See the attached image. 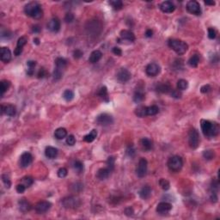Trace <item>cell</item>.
Listing matches in <instances>:
<instances>
[{"instance_id": "1", "label": "cell", "mask_w": 220, "mask_h": 220, "mask_svg": "<svg viewBox=\"0 0 220 220\" xmlns=\"http://www.w3.org/2000/svg\"><path fill=\"white\" fill-rule=\"evenodd\" d=\"M200 126L202 133L207 138H214L219 133V126L216 122L201 120Z\"/></svg>"}, {"instance_id": "2", "label": "cell", "mask_w": 220, "mask_h": 220, "mask_svg": "<svg viewBox=\"0 0 220 220\" xmlns=\"http://www.w3.org/2000/svg\"><path fill=\"white\" fill-rule=\"evenodd\" d=\"M24 12L27 16H29L34 19H40L43 16V10L41 5L37 2H30L25 5Z\"/></svg>"}, {"instance_id": "3", "label": "cell", "mask_w": 220, "mask_h": 220, "mask_svg": "<svg viewBox=\"0 0 220 220\" xmlns=\"http://www.w3.org/2000/svg\"><path fill=\"white\" fill-rule=\"evenodd\" d=\"M168 45L179 55L184 54L188 49V45L185 41H181V40H176V39L169 40L168 42Z\"/></svg>"}, {"instance_id": "4", "label": "cell", "mask_w": 220, "mask_h": 220, "mask_svg": "<svg viewBox=\"0 0 220 220\" xmlns=\"http://www.w3.org/2000/svg\"><path fill=\"white\" fill-rule=\"evenodd\" d=\"M167 165L171 171L178 172L182 169V166H183L182 158L179 156H173L168 160Z\"/></svg>"}, {"instance_id": "5", "label": "cell", "mask_w": 220, "mask_h": 220, "mask_svg": "<svg viewBox=\"0 0 220 220\" xmlns=\"http://www.w3.org/2000/svg\"><path fill=\"white\" fill-rule=\"evenodd\" d=\"M62 205L67 209H75L81 205V200L76 196L66 197L62 200Z\"/></svg>"}, {"instance_id": "6", "label": "cell", "mask_w": 220, "mask_h": 220, "mask_svg": "<svg viewBox=\"0 0 220 220\" xmlns=\"http://www.w3.org/2000/svg\"><path fill=\"white\" fill-rule=\"evenodd\" d=\"M188 144L192 149H196L200 144V134L196 129H191L188 133Z\"/></svg>"}, {"instance_id": "7", "label": "cell", "mask_w": 220, "mask_h": 220, "mask_svg": "<svg viewBox=\"0 0 220 220\" xmlns=\"http://www.w3.org/2000/svg\"><path fill=\"white\" fill-rule=\"evenodd\" d=\"M186 8H187V10L190 14L195 15V16H200L201 14L200 5L195 0L188 1Z\"/></svg>"}, {"instance_id": "8", "label": "cell", "mask_w": 220, "mask_h": 220, "mask_svg": "<svg viewBox=\"0 0 220 220\" xmlns=\"http://www.w3.org/2000/svg\"><path fill=\"white\" fill-rule=\"evenodd\" d=\"M147 167H148V163H147V160L145 158H140L139 162V165L137 168V176L139 178H142L146 176V173H147Z\"/></svg>"}, {"instance_id": "9", "label": "cell", "mask_w": 220, "mask_h": 220, "mask_svg": "<svg viewBox=\"0 0 220 220\" xmlns=\"http://www.w3.org/2000/svg\"><path fill=\"white\" fill-rule=\"evenodd\" d=\"M96 122L101 126H108L110 125L113 124L114 122V119L113 117L108 114H101V115H98L96 118Z\"/></svg>"}, {"instance_id": "10", "label": "cell", "mask_w": 220, "mask_h": 220, "mask_svg": "<svg viewBox=\"0 0 220 220\" xmlns=\"http://www.w3.org/2000/svg\"><path fill=\"white\" fill-rule=\"evenodd\" d=\"M161 68L157 63H150L145 68V72L149 77H156L160 73Z\"/></svg>"}, {"instance_id": "11", "label": "cell", "mask_w": 220, "mask_h": 220, "mask_svg": "<svg viewBox=\"0 0 220 220\" xmlns=\"http://www.w3.org/2000/svg\"><path fill=\"white\" fill-rule=\"evenodd\" d=\"M131 77H132L131 72L126 68L120 69V71L117 73V79L120 83H125L129 81L131 79Z\"/></svg>"}, {"instance_id": "12", "label": "cell", "mask_w": 220, "mask_h": 220, "mask_svg": "<svg viewBox=\"0 0 220 220\" xmlns=\"http://www.w3.org/2000/svg\"><path fill=\"white\" fill-rule=\"evenodd\" d=\"M52 204L49 201H40L35 206V211L39 214H42L47 212L50 208H51Z\"/></svg>"}, {"instance_id": "13", "label": "cell", "mask_w": 220, "mask_h": 220, "mask_svg": "<svg viewBox=\"0 0 220 220\" xmlns=\"http://www.w3.org/2000/svg\"><path fill=\"white\" fill-rule=\"evenodd\" d=\"M33 162V156L29 152H24L20 158V166L22 168H28Z\"/></svg>"}, {"instance_id": "14", "label": "cell", "mask_w": 220, "mask_h": 220, "mask_svg": "<svg viewBox=\"0 0 220 220\" xmlns=\"http://www.w3.org/2000/svg\"><path fill=\"white\" fill-rule=\"evenodd\" d=\"M27 41H28V39L26 36H22L21 38L18 39L17 43H16V48L14 51V54L16 56H19L20 54L22 53L23 47L27 44Z\"/></svg>"}, {"instance_id": "15", "label": "cell", "mask_w": 220, "mask_h": 220, "mask_svg": "<svg viewBox=\"0 0 220 220\" xmlns=\"http://www.w3.org/2000/svg\"><path fill=\"white\" fill-rule=\"evenodd\" d=\"M172 209V205L168 202H161L157 206V211L159 214H166Z\"/></svg>"}, {"instance_id": "16", "label": "cell", "mask_w": 220, "mask_h": 220, "mask_svg": "<svg viewBox=\"0 0 220 220\" xmlns=\"http://www.w3.org/2000/svg\"><path fill=\"white\" fill-rule=\"evenodd\" d=\"M0 59L4 63H9L11 59V52L8 48H1L0 49Z\"/></svg>"}, {"instance_id": "17", "label": "cell", "mask_w": 220, "mask_h": 220, "mask_svg": "<svg viewBox=\"0 0 220 220\" xmlns=\"http://www.w3.org/2000/svg\"><path fill=\"white\" fill-rule=\"evenodd\" d=\"M160 9L163 13H172L176 10V6L170 1H164L160 5Z\"/></svg>"}, {"instance_id": "18", "label": "cell", "mask_w": 220, "mask_h": 220, "mask_svg": "<svg viewBox=\"0 0 220 220\" xmlns=\"http://www.w3.org/2000/svg\"><path fill=\"white\" fill-rule=\"evenodd\" d=\"M48 29L53 33H57L60 29V21L58 18L51 19L48 23Z\"/></svg>"}, {"instance_id": "19", "label": "cell", "mask_w": 220, "mask_h": 220, "mask_svg": "<svg viewBox=\"0 0 220 220\" xmlns=\"http://www.w3.org/2000/svg\"><path fill=\"white\" fill-rule=\"evenodd\" d=\"M1 111H2V114H5L7 116H14L16 113V107L11 104H7V105H2L1 106Z\"/></svg>"}, {"instance_id": "20", "label": "cell", "mask_w": 220, "mask_h": 220, "mask_svg": "<svg viewBox=\"0 0 220 220\" xmlns=\"http://www.w3.org/2000/svg\"><path fill=\"white\" fill-rule=\"evenodd\" d=\"M120 38L125 41H128L131 42H133L135 41V34H134L132 31L127 30V29H124L120 32Z\"/></svg>"}, {"instance_id": "21", "label": "cell", "mask_w": 220, "mask_h": 220, "mask_svg": "<svg viewBox=\"0 0 220 220\" xmlns=\"http://www.w3.org/2000/svg\"><path fill=\"white\" fill-rule=\"evenodd\" d=\"M112 172V170L108 169V168H103V169H100L97 172L96 176L98 179L100 180H105L107 178H108L110 176V174Z\"/></svg>"}, {"instance_id": "22", "label": "cell", "mask_w": 220, "mask_h": 220, "mask_svg": "<svg viewBox=\"0 0 220 220\" xmlns=\"http://www.w3.org/2000/svg\"><path fill=\"white\" fill-rule=\"evenodd\" d=\"M151 192H152V189L150 186H144L139 191V196L143 200H147L151 195Z\"/></svg>"}, {"instance_id": "23", "label": "cell", "mask_w": 220, "mask_h": 220, "mask_svg": "<svg viewBox=\"0 0 220 220\" xmlns=\"http://www.w3.org/2000/svg\"><path fill=\"white\" fill-rule=\"evenodd\" d=\"M140 144H141V147H142L144 151H151V149L153 148V143L148 138H143V139H141L140 140Z\"/></svg>"}, {"instance_id": "24", "label": "cell", "mask_w": 220, "mask_h": 220, "mask_svg": "<svg viewBox=\"0 0 220 220\" xmlns=\"http://www.w3.org/2000/svg\"><path fill=\"white\" fill-rule=\"evenodd\" d=\"M102 57V53L99 50H95L91 53L90 56L89 58V62L91 64H95V63L98 62L101 59Z\"/></svg>"}, {"instance_id": "25", "label": "cell", "mask_w": 220, "mask_h": 220, "mask_svg": "<svg viewBox=\"0 0 220 220\" xmlns=\"http://www.w3.org/2000/svg\"><path fill=\"white\" fill-rule=\"evenodd\" d=\"M145 98V95L144 93V91L142 89H138L137 90L135 91L133 96V101L134 102L136 103H139V102H142Z\"/></svg>"}, {"instance_id": "26", "label": "cell", "mask_w": 220, "mask_h": 220, "mask_svg": "<svg viewBox=\"0 0 220 220\" xmlns=\"http://www.w3.org/2000/svg\"><path fill=\"white\" fill-rule=\"evenodd\" d=\"M45 155L48 158L50 159H53L57 157L58 155V150L54 148L53 146H48L46 150H45Z\"/></svg>"}, {"instance_id": "27", "label": "cell", "mask_w": 220, "mask_h": 220, "mask_svg": "<svg viewBox=\"0 0 220 220\" xmlns=\"http://www.w3.org/2000/svg\"><path fill=\"white\" fill-rule=\"evenodd\" d=\"M18 206H19L20 211H22L23 212H27L31 209V205L29 204L28 200H26L25 199L20 200L18 202Z\"/></svg>"}, {"instance_id": "28", "label": "cell", "mask_w": 220, "mask_h": 220, "mask_svg": "<svg viewBox=\"0 0 220 220\" xmlns=\"http://www.w3.org/2000/svg\"><path fill=\"white\" fill-rule=\"evenodd\" d=\"M156 89L158 92L163 93V94H167V93H169L170 91L172 90V88L169 83H159V84H158Z\"/></svg>"}, {"instance_id": "29", "label": "cell", "mask_w": 220, "mask_h": 220, "mask_svg": "<svg viewBox=\"0 0 220 220\" xmlns=\"http://www.w3.org/2000/svg\"><path fill=\"white\" fill-rule=\"evenodd\" d=\"M67 136V131L66 129L63 128V127H59L58 128L55 133H54V137L57 139H65Z\"/></svg>"}, {"instance_id": "30", "label": "cell", "mask_w": 220, "mask_h": 220, "mask_svg": "<svg viewBox=\"0 0 220 220\" xmlns=\"http://www.w3.org/2000/svg\"><path fill=\"white\" fill-rule=\"evenodd\" d=\"M55 65H56V68L63 71V70L66 67L67 61L64 58L59 57L55 59Z\"/></svg>"}, {"instance_id": "31", "label": "cell", "mask_w": 220, "mask_h": 220, "mask_svg": "<svg viewBox=\"0 0 220 220\" xmlns=\"http://www.w3.org/2000/svg\"><path fill=\"white\" fill-rule=\"evenodd\" d=\"M146 109H147V107H145V106H139L135 109V115H137L138 117H140V118L145 117V116H147Z\"/></svg>"}, {"instance_id": "32", "label": "cell", "mask_w": 220, "mask_h": 220, "mask_svg": "<svg viewBox=\"0 0 220 220\" xmlns=\"http://www.w3.org/2000/svg\"><path fill=\"white\" fill-rule=\"evenodd\" d=\"M96 136H97V132H96V130H92L90 133L89 134H87L85 135L84 137H83V140L87 142V143H91V142H93L95 139H96Z\"/></svg>"}, {"instance_id": "33", "label": "cell", "mask_w": 220, "mask_h": 220, "mask_svg": "<svg viewBox=\"0 0 220 220\" xmlns=\"http://www.w3.org/2000/svg\"><path fill=\"white\" fill-rule=\"evenodd\" d=\"M0 90H1V96H4L6 91L9 90V88L10 87V82L8 80H2L1 83H0Z\"/></svg>"}, {"instance_id": "34", "label": "cell", "mask_w": 220, "mask_h": 220, "mask_svg": "<svg viewBox=\"0 0 220 220\" xmlns=\"http://www.w3.org/2000/svg\"><path fill=\"white\" fill-rule=\"evenodd\" d=\"M36 66V62L34 60H29L27 63V66H28V70H27V74L29 76H33L34 73V68Z\"/></svg>"}, {"instance_id": "35", "label": "cell", "mask_w": 220, "mask_h": 220, "mask_svg": "<svg viewBox=\"0 0 220 220\" xmlns=\"http://www.w3.org/2000/svg\"><path fill=\"white\" fill-rule=\"evenodd\" d=\"M159 112V108L156 105H151L147 107L146 109V113H147V116H152V115H156L158 114Z\"/></svg>"}, {"instance_id": "36", "label": "cell", "mask_w": 220, "mask_h": 220, "mask_svg": "<svg viewBox=\"0 0 220 220\" xmlns=\"http://www.w3.org/2000/svg\"><path fill=\"white\" fill-rule=\"evenodd\" d=\"M199 63H200V56H199L198 54L193 55V56L189 59V60H188V64H189V66L192 67H197L198 65H199Z\"/></svg>"}, {"instance_id": "37", "label": "cell", "mask_w": 220, "mask_h": 220, "mask_svg": "<svg viewBox=\"0 0 220 220\" xmlns=\"http://www.w3.org/2000/svg\"><path fill=\"white\" fill-rule=\"evenodd\" d=\"M109 5L116 10H120L123 7V2L120 0H114V1H109Z\"/></svg>"}, {"instance_id": "38", "label": "cell", "mask_w": 220, "mask_h": 220, "mask_svg": "<svg viewBox=\"0 0 220 220\" xmlns=\"http://www.w3.org/2000/svg\"><path fill=\"white\" fill-rule=\"evenodd\" d=\"M63 98L66 101H71L74 98V92L71 90H66L63 93Z\"/></svg>"}, {"instance_id": "39", "label": "cell", "mask_w": 220, "mask_h": 220, "mask_svg": "<svg viewBox=\"0 0 220 220\" xmlns=\"http://www.w3.org/2000/svg\"><path fill=\"white\" fill-rule=\"evenodd\" d=\"M188 87V83L185 79H180L177 82V88L179 90H185Z\"/></svg>"}, {"instance_id": "40", "label": "cell", "mask_w": 220, "mask_h": 220, "mask_svg": "<svg viewBox=\"0 0 220 220\" xmlns=\"http://www.w3.org/2000/svg\"><path fill=\"white\" fill-rule=\"evenodd\" d=\"M203 157L206 160H212L215 158V152L212 150H206L203 152Z\"/></svg>"}, {"instance_id": "41", "label": "cell", "mask_w": 220, "mask_h": 220, "mask_svg": "<svg viewBox=\"0 0 220 220\" xmlns=\"http://www.w3.org/2000/svg\"><path fill=\"white\" fill-rule=\"evenodd\" d=\"M73 168H74L75 171L78 174L83 171V164L81 161H75L73 163Z\"/></svg>"}, {"instance_id": "42", "label": "cell", "mask_w": 220, "mask_h": 220, "mask_svg": "<svg viewBox=\"0 0 220 220\" xmlns=\"http://www.w3.org/2000/svg\"><path fill=\"white\" fill-rule=\"evenodd\" d=\"M98 96H101V98L106 99V101H108V90L105 86L101 87L100 89V90L98 92Z\"/></svg>"}, {"instance_id": "43", "label": "cell", "mask_w": 220, "mask_h": 220, "mask_svg": "<svg viewBox=\"0 0 220 220\" xmlns=\"http://www.w3.org/2000/svg\"><path fill=\"white\" fill-rule=\"evenodd\" d=\"M159 185H160V187H162L163 190H165V191L169 190V187H170V184H169V181L166 180V179H161V180L159 181Z\"/></svg>"}, {"instance_id": "44", "label": "cell", "mask_w": 220, "mask_h": 220, "mask_svg": "<svg viewBox=\"0 0 220 220\" xmlns=\"http://www.w3.org/2000/svg\"><path fill=\"white\" fill-rule=\"evenodd\" d=\"M24 186L26 187H29L30 186H32L34 183V180L32 177L30 176H26V177H23V182H22Z\"/></svg>"}, {"instance_id": "45", "label": "cell", "mask_w": 220, "mask_h": 220, "mask_svg": "<svg viewBox=\"0 0 220 220\" xmlns=\"http://www.w3.org/2000/svg\"><path fill=\"white\" fill-rule=\"evenodd\" d=\"M115 158L114 157H109V158H108V160H107V167L110 169L112 171L114 170V169H115Z\"/></svg>"}, {"instance_id": "46", "label": "cell", "mask_w": 220, "mask_h": 220, "mask_svg": "<svg viewBox=\"0 0 220 220\" xmlns=\"http://www.w3.org/2000/svg\"><path fill=\"white\" fill-rule=\"evenodd\" d=\"M63 76V71L62 70H59L58 68H55L54 72H53V78L55 80H59Z\"/></svg>"}, {"instance_id": "47", "label": "cell", "mask_w": 220, "mask_h": 220, "mask_svg": "<svg viewBox=\"0 0 220 220\" xmlns=\"http://www.w3.org/2000/svg\"><path fill=\"white\" fill-rule=\"evenodd\" d=\"M83 184L80 182H76L75 184L72 185V192H80L83 189Z\"/></svg>"}, {"instance_id": "48", "label": "cell", "mask_w": 220, "mask_h": 220, "mask_svg": "<svg viewBox=\"0 0 220 220\" xmlns=\"http://www.w3.org/2000/svg\"><path fill=\"white\" fill-rule=\"evenodd\" d=\"M67 174H68V171L66 168H60L58 170V176L59 178H65L67 176Z\"/></svg>"}, {"instance_id": "49", "label": "cell", "mask_w": 220, "mask_h": 220, "mask_svg": "<svg viewBox=\"0 0 220 220\" xmlns=\"http://www.w3.org/2000/svg\"><path fill=\"white\" fill-rule=\"evenodd\" d=\"M2 181L5 183V187H7V188H10V186H11V182H10V180L9 179V177L7 176V175H3V176H2Z\"/></svg>"}, {"instance_id": "50", "label": "cell", "mask_w": 220, "mask_h": 220, "mask_svg": "<svg viewBox=\"0 0 220 220\" xmlns=\"http://www.w3.org/2000/svg\"><path fill=\"white\" fill-rule=\"evenodd\" d=\"M76 143V139H75V137L73 136V135H69V136H67L66 138V144L68 145H74Z\"/></svg>"}, {"instance_id": "51", "label": "cell", "mask_w": 220, "mask_h": 220, "mask_svg": "<svg viewBox=\"0 0 220 220\" xmlns=\"http://www.w3.org/2000/svg\"><path fill=\"white\" fill-rule=\"evenodd\" d=\"M48 75V72H47L46 69H44V68H41L38 72V74H37L38 78H44V77H47Z\"/></svg>"}, {"instance_id": "52", "label": "cell", "mask_w": 220, "mask_h": 220, "mask_svg": "<svg viewBox=\"0 0 220 220\" xmlns=\"http://www.w3.org/2000/svg\"><path fill=\"white\" fill-rule=\"evenodd\" d=\"M170 94H171V96L173 97H175V98H181V96H182V93L180 92L179 90H173L170 91Z\"/></svg>"}, {"instance_id": "53", "label": "cell", "mask_w": 220, "mask_h": 220, "mask_svg": "<svg viewBox=\"0 0 220 220\" xmlns=\"http://www.w3.org/2000/svg\"><path fill=\"white\" fill-rule=\"evenodd\" d=\"M216 35H217V33H216L215 29H211V28L208 29V37H209V39L213 40V39L216 38Z\"/></svg>"}, {"instance_id": "54", "label": "cell", "mask_w": 220, "mask_h": 220, "mask_svg": "<svg viewBox=\"0 0 220 220\" xmlns=\"http://www.w3.org/2000/svg\"><path fill=\"white\" fill-rule=\"evenodd\" d=\"M65 21L66 22V23H72L73 21H74V15L72 14V13H67L66 15V16H65Z\"/></svg>"}, {"instance_id": "55", "label": "cell", "mask_w": 220, "mask_h": 220, "mask_svg": "<svg viewBox=\"0 0 220 220\" xmlns=\"http://www.w3.org/2000/svg\"><path fill=\"white\" fill-rule=\"evenodd\" d=\"M211 90V87L209 84H206V85H204V86L201 87V89H200L201 93H203V94L209 93Z\"/></svg>"}, {"instance_id": "56", "label": "cell", "mask_w": 220, "mask_h": 220, "mask_svg": "<svg viewBox=\"0 0 220 220\" xmlns=\"http://www.w3.org/2000/svg\"><path fill=\"white\" fill-rule=\"evenodd\" d=\"M83 53L82 52L81 50L77 49V50H75V51L73 52V57L75 58V59H80V58L83 56Z\"/></svg>"}, {"instance_id": "57", "label": "cell", "mask_w": 220, "mask_h": 220, "mask_svg": "<svg viewBox=\"0 0 220 220\" xmlns=\"http://www.w3.org/2000/svg\"><path fill=\"white\" fill-rule=\"evenodd\" d=\"M26 188H27V187H25L23 183H21V184H18V185L16 186V191H17V193H24V191L26 190Z\"/></svg>"}, {"instance_id": "58", "label": "cell", "mask_w": 220, "mask_h": 220, "mask_svg": "<svg viewBox=\"0 0 220 220\" xmlns=\"http://www.w3.org/2000/svg\"><path fill=\"white\" fill-rule=\"evenodd\" d=\"M126 154L129 156V157H133L134 154H135V150L133 146H129L128 148L126 149Z\"/></svg>"}, {"instance_id": "59", "label": "cell", "mask_w": 220, "mask_h": 220, "mask_svg": "<svg viewBox=\"0 0 220 220\" xmlns=\"http://www.w3.org/2000/svg\"><path fill=\"white\" fill-rule=\"evenodd\" d=\"M113 53H115V55H118V56H120L122 54V51L120 48H117V47H115L113 48Z\"/></svg>"}, {"instance_id": "60", "label": "cell", "mask_w": 220, "mask_h": 220, "mask_svg": "<svg viewBox=\"0 0 220 220\" xmlns=\"http://www.w3.org/2000/svg\"><path fill=\"white\" fill-rule=\"evenodd\" d=\"M125 213L127 216H132L134 213V211L132 207H127V208H126V210H125Z\"/></svg>"}, {"instance_id": "61", "label": "cell", "mask_w": 220, "mask_h": 220, "mask_svg": "<svg viewBox=\"0 0 220 220\" xmlns=\"http://www.w3.org/2000/svg\"><path fill=\"white\" fill-rule=\"evenodd\" d=\"M32 31H33L34 33H39L41 31V28L39 27L38 25H34L32 28Z\"/></svg>"}, {"instance_id": "62", "label": "cell", "mask_w": 220, "mask_h": 220, "mask_svg": "<svg viewBox=\"0 0 220 220\" xmlns=\"http://www.w3.org/2000/svg\"><path fill=\"white\" fill-rule=\"evenodd\" d=\"M152 34H153V32H152L151 29H147V30H146V32H145V36H146V37L150 38V37L152 36Z\"/></svg>"}, {"instance_id": "63", "label": "cell", "mask_w": 220, "mask_h": 220, "mask_svg": "<svg viewBox=\"0 0 220 220\" xmlns=\"http://www.w3.org/2000/svg\"><path fill=\"white\" fill-rule=\"evenodd\" d=\"M205 5H215V2H208V1H205Z\"/></svg>"}, {"instance_id": "64", "label": "cell", "mask_w": 220, "mask_h": 220, "mask_svg": "<svg viewBox=\"0 0 220 220\" xmlns=\"http://www.w3.org/2000/svg\"><path fill=\"white\" fill-rule=\"evenodd\" d=\"M34 43H35L36 45H39L40 44V40L38 38H34Z\"/></svg>"}]
</instances>
